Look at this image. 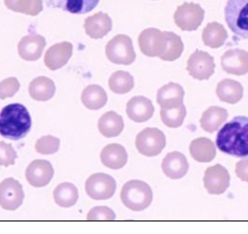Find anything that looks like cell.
<instances>
[{
  "label": "cell",
  "instance_id": "cell-21",
  "mask_svg": "<svg viewBox=\"0 0 248 234\" xmlns=\"http://www.w3.org/2000/svg\"><path fill=\"white\" fill-rule=\"evenodd\" d=\"M128 154L125 148L119 144H110L102 150L101 161L105 166L112 170H119L125 166Z\"/></svg>",
  "mask_w": 248,
  "mask_h": 234
},
{
  "label": "cell",
  "instance_id": "cell-15",
  "mask_svg": "<svg viewBox=\"0 0 248 234\" xmlns=\"http://www.w3.org/2000/svg\"><path fill=\"white\" fill-rule=\"evenodd\" d=\"M154 106L149 99L144 96H135L127 103L126 112L130 119L136 123L149 120L154 114Z\"/></svg>",
  "mask_w": 248,
  "mask_h": 234
},
{
  "label": "cell",
  "instance_id": "cell-3",
  "mask_svg": "<svg viewBox=\"0 0 248 234\" xmlns=\"http://www.w3.org/2000/svg\"><path fill=\"white\" fill-rule=\"evenodd\" d=\"M121 199L127 208L140 212L150 205L153 199V192L146 182L133 179L124 184L121 192Z\"/></svg>",
  "mask_w": 248,
  "mask_h": 234
},
{
  "label": "cell",
  "instance_id": "cell-18",
  "mask_svg": "<svg viewBox=\"0 0 248 234\" xmlns=\"http://www.w3.org/2000/svg\"><path fill=\"white\" fill-rule=\"evenodd\" d=\"M46 46L45 38L39 34H30L23 38L18 44V53L21 58L35 61L41 58Z\"/></svg>",
  "mask_w": 248,
  "mask_h": 234
},
{
  "label": "cell",
  "instance_id": "cell-26",
  "mask_svg": "<svg viewBox=\"0 0 248 234\" xmlns=\"http://www.w3.org/2000/svg\"><path fill=\"white\" fill-rule=\"evenodd\" d=\"M124 129V118L114 111H108L100 117L98 130L107 138L118 136Z\"/></svg>",
  "mask_w": 248,
  "mask_h": 234
},
{
  "label": "cell",
  "instance_id": "cell-33",
  "mask_svg": "<svg viewBox=\"0 0 248 234\" xmlns=\"http://www.w3.org/2000/svg\"><path fill=\"white\" fill-rule=\"evenodd\" d=\"M6 7L15 12L37 15L43 11V0H5Z\"/></svg>",
  "mask_w": 248,
  "mask_h": 234
},
{
  "label": "cell",
  "instance_id": "cell-34",
  "mask_svg": "<svg viewBox=\"0 0 248 234\" xmlns=\"http://www.w3.org/2000/svg\"><path fill=\"white\" fill-rule=\"evenodd\" d=\"M186 116V109L184 104L176 108H161L160 110L162 122L171 129L181 127L184 123Z\"/></svg>",
  "mask_w": 248,
  "mask_h": 234
},
{
  "label": "cell",
  "instance_id": "cell-31",
  "mask_svg": "<svg viewBox=\"0 0 248 234\" xmlns=\"http://www.w3.org/2000/svg\"><path fill=\"white\" fill-rule=\"evenodd\" d=\"M109 87L116 94H125L130 92L134 87V80L130 73L119 70L110 76Z\"/></svg>",
  "mask_w": 248,
  "mask_h": 234
},
{
  "label": "cell",
  "instance_id": "cell-24",
  "mask_svg": "<svg viewBox=\"0 0 248 234\" xmlns=\"http://www.w3.org/2000/svg\"><path fill=\"white\" fill-rule=\"evenodd\" d=\"M228 111L218 106H211L202 113L200 123L202 130L209 133H213L225 123L228 118Z\"/></svg>",
  "mask_w": 248,
  "mask_h": 234
},
{
  "label": "cell",
  "instance_id": "cell-38",
  "mask_svg": "<svg viewBox=\"0 0 248 234\" xmlns=\"http://www.w3.org/2000/svg\"><path fill=\"white\" fill-rule=\"evenodd\" d=\"M20 89V83L16 77H9L0 82V99L13 97Z\"/></svg>",
  "mask_w": 248,
  "mask_h": 234
},
{
  "label": "cell",
  "instance_id": "cell-19",
  "mask_svg": "<svg viewBox=\"0 0 248 234\" xmlns=\"http://www.w3.org/2000/svg\"><path fill=\"white\" fill-rule=\"evenodd\" d=\"M85 31L92 39L105 37L112 30V22L110 16L103 12L96 13L85 21Z\"/></svg>",
  "mask_w": 248,
  "mask_h": 234
},
{
  "label": "cell",
  "instance_id": "cell-11",
  "mask_svg": "<svg viewBox=\"0 0 248 234\" xmlns=\"http://www.w3.org/2000/svg\"><path fill=\"white\" fill-rule=\"evenodd\" d=\"M25 193L22 185L13 178L4 179L0 183V206L3 209L15 211L23 204Z\"/></svg>",
  "mask_w": 248,
  "mask_h": 234
},
{
  "label": "cell",
  "instance_id": "cell-17",
  "mask_svg": "<svg viewBox=\"0 0 248 234\" xmlns=\"http://www.w3.org/2000/svg\"><path fill=\"white\" fill-rule=\"evenodd\" d=\"M73 46L68 42L51 46L45 53L44 63L50 70H57L63 68L72 56Z\"/></svg>",
  "mask_w": 248,
  "mask_h": 234
},
{
  "label": "cell",
  "instance_id": "cell-10",
  "mask_svg": "<svg viewBox=\"0 0 248 234\" xmlns=\"http://www.w3.org/2000/svg\"><path fill=\"white\" fill-rule=\"evenodd\" d=\"M139 46L145 56L160 57L167 49L165 33L155 28L146 29L139 36Z\"/></svg>",
  "mask_w": 248,
  "mask_h": 234
},
{
  "label": "cell",
  "instance_id": "cell-32",
  "mask_svg": "<svg viewBox=\"0 0 248 234\" xmlns=\"http://www.w3.org/2000/svg\"><path fill=\"white\" fill-rule=\"evenodd\" d=\"M167 49L159 58L165 61H174L180 58L184 51V44L179 35L172 31H165Z\"/></svg>",
  "mask_w": 248,
  "mask_h": 234
},
{
  "label": "cell",
  "instance_id": "cell-36",
  "mask_svg": "<svg viewBox=\"0 0 248 234\" xmlns=\"http://www.w3.org/2000/svg\"><path fill=\"white\" fill-rule=\"evenodd\" d=\"M88 221H114L116 216L111 208L107 206H96L87 214Z\"/></svg>",
  "mask_w": 248,
  "mask_h": 234
},
{
  "label": "cell",
  "instance_id": "cell-14",
  "mask_svg": "<svg viewBox=\"0 0 248 234\" xmlns=\"http://www.w3.org/2000/svg\"><path fill=\"white\" fill-rule=\"evenodd\" d=\"M221 67L228 74L244 75L248 73V52L234 49L226 51L221 57Z\"/></svg>",
  "mask_w": 248,
  "mask_h": 234
},
{
  "label": "cell",
  "instance_id": "cell-4",
  "mask_svg": "<svg viewBox=\"0 0 248 234\" xmlns=\"http://www.w3.org/2000/svg\"><path fill=\"white\" fill-rule=\"evenodd\" d=\"M224 14L231 31L241 39L248 40V0H229Z\"/></svg>",
  "mask_w": 248,
  "mask_h": 234
},
{
  "label": "cell",
  "instance_id": "cell-1",
  "mask_svg": "<svg viewBox=\"0 0 248 234\" xmlns=\"http://www.w3.org/2000/svg\"><path fill=\"white\" fill-rule=\"evenodd\" d=\"M217 148L235 157L248 155V117L237 116L225 124L216 137Z\"/></svg>",
  "mask_w": 248,
  "mask_h": 234
},
{
  "label": "cell",
  "instance_id": "cell-30",
  "mask_svg": "<svg viewBox=\"0 0 248 234\" xmlns=\"http://www.w3.org/2000/svg\"><path fill=\"white\" fill-rule=\"evenodd\" d=\"M53 197L57 205L62 207H71L75 205L78 199V190L76 186L65 182L57 187L53 191Z\"/></svg>",
  "mask_w": 248,
  "mask_h": 234
},
{
  "label": "cell",
  "instance_id": "cell-23",
  "mask_svg": "<svg viewBox=\"0 0 248 234\" xmlns=\"http://www.w3.org/2000/svg\"><path fill=\"white\" fill-rule=\"evenodd\" d=\"M216 93L218 99L230 104H236L243 98L242 85L232 79H224L217 84Z\"/></svg>",
  "mask_w": 248,
  "mask_h": 234
},
{
  "label": "cell",
  "instance_id": "cell-8",
  "mask_svg": "<svg viewBox=\"0 0 248 234\" xmlns=\"http://www.w3.org/2000/svg\"><path fill=\"white\" fill-rule=\"evenodd\" d=\"M116 181L106 173H94L86 181V192L94 200H106L114 195Z\"/></svg>",
  "mask_w": 248,
  "mask_h": 234
},
{
  "label": "cell",
  "instance_id": "cell-25",
  "mask_svg": "<svg viewBox=\"0 0 248 234\" xmlns=\"http://www.w3.org/2000/svg\"><path fill=\"white\" fill-rule=\"evenodd\" d=\"M190 154L199 162H210L216 156V147L211 139L199 137L191 142Z\"/></svg>",
  "mask_w": 248,
  "mask_h": 234
},
{
  "label": "cell",
  "instance_id": "cell-6",
  "mask_svg": "<svg viewBox=\"0 0 248 234\" xmlns=\"http://www.w3.org/2000/svg\"><path fill=\"white\" fill-rule=\"evenodd\" d=\"M166 143V136L161 130L156 128H147L138 134L135 145L140 154L154 157L161 154Z\"/></svg>",
  "mask_w": 248,
  "mask_h": 234
},
{
  "label": "cell",
  "instance_id": "cell-7",
  "mask_svg": "<svg viewBox=\"0 0 248 234\" xmlns=\"http://www.w3.org/2000/svg\"><path fill=\"white\" fill-rule=\"evenodd\" d=\"M204 10L198 4L184 3L174 13L175 25L184 31H195L204 19Z\"/></svg>",
  "mask_w": 248,
  "mask_h": 234
},
{
  "label": "cell",
  "instance_id": "cell-5",
  "mask_svg": "<svg viewBox=\"0 0 248 234\" xmlns=\"http://www.w3.org/2000/svg\"><path fill=\"white\" fill-rule=\"evenodd\" d=\"M106 54L110 61L118 65L128 66L136 59L132 41L124 34H119L112 38L106 45Z\"/></svg>",
  "mask_w": 248,
  "mask_h": 234
},
{
  "label": "cell",
  "instance_id": "cell-27",
  "mask_svg": "<svg viewBox=\"0 0 248 234\" xmlns=\"http://www.w3.org/2000/svg\"><path fill=\"white\" fill-rule=\"evenodd\" d=\"M56 91L54 82L46 76H38L31 81L29 93L37 102H46L53 97Z\"/></svg>",
  "mask_w": 248,
  "mask_h": 234
},
{
  "label": "cell",
  "instance_id": "cell-22",
  "mask_svg": "<svg viewBox=\"0 0 248 234\" xmlns=\"http://www.w3.org/2000/svg\"><path fill=\"white\" fill-rule=\"evenodd\" d=\"M100 0H46L47 6L59 8L63 11L81 15L91 12L94 9Z\"/></svg>",
  "mask_w": 248,
  "mask_h": 234
},
{
  "label": "cell",
  "instance_id": "cell-35",
  "mask_svg": "<svg viewBox=\"0 0 248 234\" xmlns=\"http://www.w3.org/2000/svg\"><path fill=\"white\" fill-rule=\"evenodd\" d=\"M61 140L53 136H45L38 139L35 144V151L38 154H53L59 150Z\"/></svg>",
  "mask_w": 248,
  "mask_h": 234
},
{
  "label": "cell",
  "instance_id": "cell-9",
  "mask_svg": "<svg viewBox=\"0 0 248 234\" xmlns=\"http://www.w3.org/2000/svg\"><path fill=\"white\" fill-rule=\"evenodd\" d=\"M214 58L208 52L196 50L187 61V71L194 79L207 80L215 71Z\"/></svg>",
  "mask_w": 248,
  "mask_h": 234
},
{
  "label": "cell",
  "instance_id": "cell-20",
  "mask_svg": "<svg viewBox=\"0 0 248 234\" xmlns=\"http://www.w3.org/2000/svg\"><path fill=\"white\" fill-rule=\"evenodd\" d=\"M185 91L180 85L169 83L157 91L156 102L161 108L180 107L184 101Z\"/></svg>",
  "mask_w": 248,
  "mask_h": 234
},
{
  "label": "cell",
  "instance_id": "cell-13",
  "mask_svg": "<svg viewBox=\"0 0 248 234\" xmlns=\"http://www.w3.org/2000/svg\"><path fill=\"white\" fill-rule=\"evenodd\" d=\"M54 175L53 167L50 161L35 160L28 165L25 176L28 183L34 188H43L48 185Z\"/></svg>",
  "mask_w": 248,
  "mask_h": 234
},
{
  "label": "cell",
  "instance_id": "cell-39",
  "mask_svg": "<svg viewBox=\"0 0 248 234\" xmlns=\"http://www.w3.org/2000/svg\"><path fill=\"white\" fill-rule=\"evenodd\" d=\"M236 174L241 180L248 182V159H242L236 163Z\"/></svg>",
  "mask_w": 248,
  "mask_h": 234
},
{
  "label": "cell",
  "instance_id": "cell-12",
  "mask_svg": "<svg viewBox=\"0 0 248 234\" xmlns=\"http://www.w3.org/2000/svg\"><path fill=\"white\" fill-rule=\"evenodd\" d=\"M230 175L225 167L215 164L205 171L203 184L211 195H221L230 187Z\"/></svg>",
  "mask_w": 248,
  "mask_h": 234
},
{
  "label": "cell",
  "instance_id": "cell-28",
  "mask_svg": "<svg viewBox=\"0 0 248 234\" xmlns=\"http://www.w3.org/2000/svg\"><path fill=\"white\" fill-rule=\"evenodd\" d=\"M81 101L89 110H100L107 102V94L103 87L91 85L86 87L81 95Z\"/></svg>",
  "mask_w": 248,
  "mask_h": 234
},
{
  "label": "cell",
  "instance_id": "cell-37",
  "mask_svg": "<svg viewBox=\"0 0 248 234\" xmlns=\"http://www.w3.org/2000/svg\"><path fill=\"white\" fill-rule=\"evenodd\" d=\"M16 158L17 154L12 145L0 141V166L14 165Z\"/></svg>",
  "mask_w": 248,
  "mask_h": 234
},
{
  "label": "cell",
  "instance_id": "cell-16",
  "mask_svg": "<svg viewBox=\"0 0 248 234\" xmlns=\"http://www.w3.org/2000/svg\"><path fill=\"white\" fill-rule=\"evenodd\" d=\"M188 161L180 152L169 153L162 161V171L169 179H182L188 173Z\"/></svg>",
  "mask_w": 248,
  "mask_h": 234
},
{
  "label": "cell",
  "instance_id": "cell-29",
  "mask_svg": "<svg viewBox=\"0 0 248 234\" xmlns=\"http://www.w3.org/2000/svg\"><path fill=\"white\" fill-rule=\"evenodd\" d=\"M202 37L206 46L212 49H217L225 44L228 39V32L223 25L213 22L205 27Z\"/></svg>",
  "mask_w": 248,
  "mask_h": 234
},
{
  "label": "cell",
  "instance_id": "cell-2",
  "mask_svg": "<svg viewBox=\"0 0 248 234\" xmlns=\"http://www.w3.org/2000/svg\"><path fill=\"white\" fill-rule=\"evenodd\" d=\"M31 127V116L24 105H6L0 111V135L3 137L17 141L28 134Z\"/></svg>",
  "mask_w": 248,
  "mask_h": 234
}]
</instances>
